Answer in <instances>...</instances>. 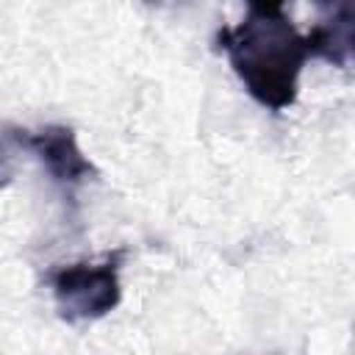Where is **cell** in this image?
<instances>
[{"label": "cell", "instance_id": "obj_3", "mask_svg": "<svg viewBox=\"0 0 355 355\" xmlns=\"http://www.w3.org/2000/svg\"><path fill=\"white\" fill-rule=\"evenodd\" d=\"M8 139H14L28 153H33V158L47 169V175L64 189H75L97 175L94 164L83 155L75 130L67 125H44L39 130L11 128Z\"/></svg>", "mask_w": 355, "mask_h": 355}, {"label": "cell", "instance_id": "obj_4", "mask_svg": "<svg viewBox=\"0 0 355 355\" xmlns=\"http://www.w3.org/2000/svg\"><path fill=\"white\" fill-rule=\"evenodd\" d=\"M355 42V8L352 3H333L322 8L316 25L305 33L308 55L324 58L338 69H349Z\"/></svg>", "mask_w": 355, "mask_h": 355}, {"label": "cell", "instance_id": "obj_1", "mask_svg": "<svg viewBox=\"0 0 355 355\" xmlns=\"http://www.w3.org/2000/svg\"><path fill=\"white\" fill-rule=\"evenodd\" d=\"M216 47L255 103L275 114L297 103L300 72L311 55L283 3H250L241 22L216 31Z\"/></svg>", "mask_w": 355, "mask_h": 355}, {"label": "cell", "instance_id": "obj_2", "mask_svg": "<svg viewBox=\"0 0 355 355\" xmlns=\"http://www.w3.org/2000/svg\"><path fill=\"white\" fill-rule=\"evenodd\" d=\"M122 250L105 255L100 263H69L50 275V288L61 319L67 322H92L111 313L122 300L119 286Z\"/></svg>", "mask_w": 355, "mask_h": 355}]
</instances>
